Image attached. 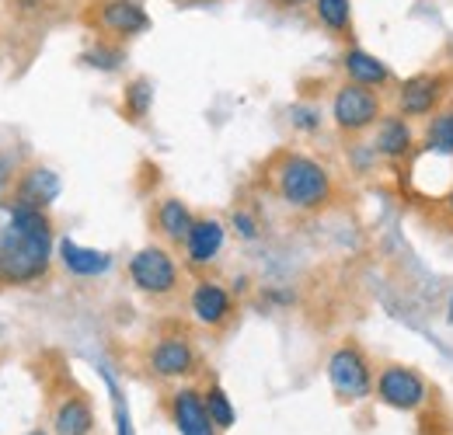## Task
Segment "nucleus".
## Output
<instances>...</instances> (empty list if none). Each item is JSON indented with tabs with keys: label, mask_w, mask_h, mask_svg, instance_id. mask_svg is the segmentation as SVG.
Wrapping results in <instances>:
<instances>
[{
	"label": "nucleus",
	"mask_w": 453,
	"mask_h": 435,
	"mask_svg": "<svg viewBox=\"0 0 453 435\" xmlns=\"http://www.w3.org/2000/svg\"><path fill=\"white\" fill-rule=\"evenodd\" d=\"M53 248L57 240L46 210L14 202L7 226H0V282L4 286L39 282L50 272Z\"/></svg>",
	"instance_id": "nucleus-1"
},
{
	"label": "nucleus",
	"mask_w": 453,
	"mask_h": 435,
	"mask_svg": "<svg viewBox=\"0 0 453 435\" xmlns=\"http://www.w3.org/2000/svg\"><path fill=\"white\" fill-rule=\"evenodd\" d=\"M273 192L296 213H321L335 202V178L307 154H280L273 161Z\"/></svg>",
	"instance_id": "nucleus-2"
},
{
	"label": "nucleus",
	"mask_w": 453,
	"mask_h": 435,
	"mask_svg": "<svg viewBox=\"0 0 453 435\" xmlns=\"http://www.w3.org/2000/svg\"><path fill=\"white\" fill-rule=\"evenodd\" d=\"M328 383L339 393V401H366L373 393L377 383V370L370 362V355L363 352L359 341H342L339 348L328 355Z\"/></svg>",
	"instance_id": "nucleus-3"
},
{
	"label": "nucleus",
	"mask_w": 453,
	"mask_h": 435,
	"mask_svg": "<svg viewBox=\"0 0 453 435\" xmlns=\"http://www.w3.org/2000/svg\"><path fill=\"white\" fill-rule=\"evenodd\" d=\"M453 91L450 70H422L401 80L395 91L397 115L404 118H433L440 109H447V98Z\"/></svg>",
	"instance_id": "nucleus-4"
},
{
	"label": "nucleus",
	"mask_w": 453,
	"mask_h": 435,
	"mask_svg": "<svg viewBox=\"0 0 453 435\" xmlns=\"http://www.w3.org/2000/svg\"><path fill=\"white\" fill-rule=\"evenodd\" d=\"M384 115V98L373 88L342 80L332 95V122L342 136H359L366 129H373Z\"/></svg>",
	"instance_id": "nucleus-5"
},
{
	"label": "nucleus",
	"mask_w": 453,
	"mask_h": 435,
	"mask_svg": "<svg viewBox=\"0 0 453 435\" xmlns=\"http://www.w3.org/2000/svg\"><path fill=\"white\" fill-rule=\"evenodd\" d=\"M129 279L143 296L161 300L178 289L181 272H178V262L171 258V251H165L161 244H147L129 258Z\"/></svg>",
	"instance_id": "nucleus-6"
},
{
	"label": "nucleus",
	"mask_w": 453,
	"mask_h": 435,
	"mask_svg": "<svg viewBox=\"0 0 453 435\" xmlns=\"http://www.w3.org/2000/svg\"><path fill=\"white\" fill-rule=\"evenodd\" d=\"M88 25L102 35L126 42L133 35H143L150 28V14L143 11L140 0H95L88 11Z\"/></svg>",
	"instance_id": "nucleus-7"
},
{
	"label": "nucleus",
	"mask_w": 453,
	"mask_h": 435,
	"mask_svg": "<svg viewBox=\"0 0 453 435\" xmlns=\"http://www.w3.org/2000/svg\"><path fill=\"white\" fill-rule=\"evenodd\" d=\"M373 393L395 408V411H418L426 401H429V383L418 370L411 366H401V362H388L377 370V383H373Z\"/></svg>",
	"instance_id": "nucleus-8"
},
{
	"label": "nucleus",
	"mask_w": 453,
	"mask_h": 435,
	"mask_svg": "<svg viewBox=\"0 0 453 435\" xmlns=\"http://www.w3.org/2000/svg\"><path fill=\"white\" fill-rule=\"evenodd\" d=\"M147 366L161 380H185V377H192L199 370V352L185 334H165V338H157L150 345Z\"/></svg>",
	"instance_id": "nucleus-9"
},
{
	"label": "nucleus",
	"mask_w": 453,
	"mask_h": 435,
	"mask_svg": "<svg viewBox=\"0 0 453 435\" xmlns=\"http://www.w3.org/2000/svg\"><path fill=\"white\" fill-rule=\"evenodd\" d=\"M168 415L174 422L178 435H217L220 429L213 425L206 411V397L196 386H178L168 397Z\"/></svg>",
	"instance_id": "nucleus-10"
},
{
	"label": "nucleus",
	"mask_w": 453,
	"mask_h": 435,
	"mask_svg": "<svg viewBox=\"0 0 453 435\" xmlns=\"http://www.w3.org/2000/svg\"><path fill=\"white\" fill-rule=\"evenodd\" d=\"M415 143H418V136H415V129H411V118H404V115H397V111H384L380 115V122L373 126V154L377 157H384V161H408L411 157V150H415Z\"/></svg>",
	"instance_id": "nucleus-11"
},
{
	"label": "nucleus",
	"mask_w": 453,
	"mask_h": 435,
	"mask_svg": "<svg viewBox=\"0 0 453 435\" xmlns=\"http://www.w3.org/2000/svg\"><path fill=\"white\" fill-rule=\"evenodd\" d=\"M188 307H192V317L203 327H224L234 317V296L226 293L220 282L213 279H199L188 293Z\"/></svg>",
	"instance_id": "nucleus-12"
},
{
	"label": "nucleus",
	"mask_w": 453,
	"mask_h": 435,
	"mask_svg": "<svg viewBox=\"0 0 453 435\" xmlns=\"http://www.w3.org/2000/svg\"><path fill=\"white\" fill-rule=\"evenodd\" d=\"M224 240H226V230L220 219L196 217L192 230H188V237H185V244H181L185 262H188L192 269H206V265H213V262L220 258V251H224Z\"/></svg>",
	"instance_id": "nucleus-13"
},
{
	"label": "nucleus",
	"mask_w": 453,
	"mask_h": 435,
	"mask_svg": "<svg viewBox=\"0 0 453 435\" xmlns=\"http://www.w3.org/2000/svg\"><path fill=\"white\" fill-rule=\"evenodd\" d=\"M342 73H345V80L363 84V88H373V91H380V95L395 84L391 66H388L380 56L363 50V46H345V50H342Z\"/></svg>",
	"instance_id": "nucleus-14"
},
{
	"label": "nucleus",
	"mask_w": 453,
	"mask_h": 435,
	"mask_svg": "<svg viewBox=\"0 0 453 435\" xmlns=\"http://www.w3.org/2000/svg\"><path fill=\"white\" fill-rule=\"evenodd\" d=\"M95 432V408L88 401V393H81L77 386L66 390L53 408V435H91Z\"/></svg>",
	"instance_id": "nucleus-15"
},
{
	"label": "nucleus",
	"mask_w": 453,
	"mask_h": 435,
	"mask_svg": "<svg viewBox=\"0 0 453 435\" xmlns=\"http://www.w3.org/2000/svg\"><path fill=\"white\" fill-rule=\"evenodd\" d=\"M59 174L50 167H28L18 185H14V202L21 206H35V210H50L59 195Z\"/></svg>",
	"instance_id": "nucleus-16"
},
{
	"label": "nucleus",
	"mask_w": 453,
	"mask_h": 435,
	"mask_svg": "<svg viewBox=\"0 0 453 435\" xmlns=\"http://www.w3.org/2000/svg\"><path fill=\"white\" fill-rule=\"evenodd\" d=\"M57 248H59L63 265H66V272L77 275V279H95V275L109 272V265H112V258H109L105 251L84 248V244H77V240H70V237H63Z\"/></svg>",
	"instance_id": "nucleus-17"
},
{
	"label": "nucleus",
	"mask_w": 453,
	"mask_h": 435,
	"mask_svg": "<svg viewBox=\"0 0 453 435\" xmlns=\"http://www.w3.org/2000/svg\"><path fill=\"white\" fill-rule=\"evenodd\" d=\"M192 210L181 202V199H161L157 202V210H154V226H157V233L168 240V244H185V237H188V230H192Z\"/></svg>",
	"instance_id": "nucleus-18"
},
{
	"label": "nucleus",
	"mask_w": 453,
	"mask_h": 435,
	"mask_svg": "<svg viewBox=\"0 0 453 435\" xmlns=\"http://www.w3.org/2000/svg\"><path fill=\"white\" fill-rule=\"evenodd\" d=\"M314 18L318 25L335 35V39H349L352 35V0H314Z\"/></svg>",
	"instance_id": "nucleus-19"
},
{
	"label": "nucleus",
	"mask_w": 453,
	"mask_h": 435,
	"mask_svg": "<svg viewBox=\"0 0 453 435\" xmlns=\"http://www.w3.org/2000/svg\"><path fill=\"white\" fill-rule=\"evenodd\" d=\"M422 147H426L429 154L453 157V109H440L426 122V140H422Z\"/></svg>",
	"instance_id": "nucleus-20"
},
{
	"label": "nucleus",
	"mask_w": 453,
	"mask_h": 435,
	"mask_svg": "<svg viewBox=\"0 0 453 435\" xmlns=\"http://www.w3.org/2000/svg\"><path fill=\"white\" fill-rule=\"evenodd\" d=\"M150 105H154V84H150L147 77L129 80L126 91H122V111H126V118H133V122L147 118Z\"/></svg>",
	"instance_id": "nucleus-21"
},
{
	"label": "nucleus",
	"mask_w": 453,
	"mask_h": 435,
	"mask_svg": "<svg viewBox=\"0 0 453 435\" xmlns=\"http://www.w3.org/2000/svg\"><path fill=\"white\" fill-rule=\"evenodd\" d=\"M84 63L95 66V70H102V73H112V70H119L126 63V50L115 39H98L91 50H84Z\"/></svg>",
	"instance_id": "nucleus-22"
},
{
	"label": "nucleus",
	"mask_w": 453,
	"mask_h": 435,
	"mask_svg": "<svg viewBox=\"0 0 453 435\" xmlns=\"http://www.w3.org/2000/svg\"><path fill=\"white\" fill-rule=\"evenodd\" d=\"M203 397H206V411H210L213 425H217L220 432H224V429H230L237 415H234V404L226 401V390H224V386H220V383H210Z\"/></svg>",
	"instance_id": "nucleus-23"
},
{
	"label": "nucleus",
	"mask_w": 453,
	"mask_h": 435,
	"mask_svg": "<svg viewBox=\"0 0 453 435\" xmlns=\"http://www.w3.org/2000/svg\"><path fill=\"white\" fill-rule=\"evenodd\" d=\"M234 230H237V237H244V240H255L258 237V223H255V217L251 213H234Z\"/></svg>",
	"instance_id": "nucleus-24"
},
{
	"label": "nucleus",
	"mask_w": 453,
	"mask_h": 435,
	"mask_svg": "<svg viewBox=\"0 0 453 435\" xmlns=\"http://www.w3.org/2000/svg\"><path fill=\"white\" fill-rule=\"evenodd\" d=\"M293 126L311 133V129H318V126H321V115H318L314 109H293Z\"/></svg>",
	"instance_id": "nucleus-25"
},
{
	"label": "nucleus",
	"mask_w": 453,
	"mask_h": 435,
	"mask_svg": "<svg viewBox=\"0 0 453 435\" xmlns=\"http://www.w3.org/2000/svg\"><path fill=\"white\" fill-rule=\"evenodd\" d=\"M112 401H115V425H119V435H133V429H129V415H126V401L119 397L115 386H112Z\"/></svg>",
	"instance_id": "nucleus-26"
},
{
	"label": "nucleus",
	"mask_w": 453,
	"mask_h": 435,
	"mask_svg": "<svg viewBox=\"0 0 453 435\" xmlns=\"http://www.w3.org/2000/svg\"><path fill=\"white\" fill-rule=\"evenodd\" d=\"M440 210H443V219H447V223H453V185H450V192L443 195V202H440Z\"/></svg>",
	"instance_id": "nucleus-27"
},
{
	"label": "nucleus",
	"mask_w": 453,
	"mask_h": 435,
	"mask_svg": "<svg viewBox=\"0 0 453 435\" xmlns=\"http://www.w3.org/2000/svg\"><path fill=\"white\" fill-rule=\"evenodd\" d=\"M276 7H286V11H296V7H307V4H314V0H273Z\"/></svg>",
	"instance_id": "nucleus-28"
},
{
	"label": "nucleus",
	"mask_w": 453,
	"mask_h": 435,
	"mask_svg": "<svg viewBox=\"0 0 453 435\" xmlns=\"http://www.w3.org/2000/svg\"><path fill=\"white\" fill-rule=\"evenodd\" d=\"M178 4H188V7H199V4H217V0H178Z\"/></svg>",
	"instance_id": "nucleus-29"
},
{
	"label": "nucleus",
	"mask_w": 453,
	"mask_h": 435,
	"mask_svg": "<svg viewBox=\"0 0 453 435\" xmlns=\"http://www.w3.org/2000/svg\"><path fill=\"white\" fill-rule=\"evenodd\" d=\"M450 321H453V300H450Z\"/></svg>",
	"instance_id": "nucleus-30"
},
{
	"label": "nucleus",
	"mask_w": 453,
	"mask_h": 435,
	"mask_svg": "<svg viewBox=\"0 0 453 435\" xmlns=\"http://www.w3.org/2000/svg\"><path fill=\"white\" fill-rule=\"evenodd\" d=\"M28 435H46V432H28Z\"/></svg>",
	"instance_id": "nucleus-31"
}]
</instances>
